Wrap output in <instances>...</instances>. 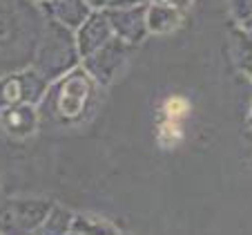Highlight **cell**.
Instances as JSON below:
<instances>
[{"label":"cell","mask_w":252,"mask_h":235,"mask_svg":"<svg viewBox=\"0 0 252 235\" xmlns=\"http://www.w3.org/2000/svg\"><path fill=\"white\" fill-rule=\"evenodd\" d=\"M250 121H252V119H250Z\"/></svg>","instance_id":"obj_16"},{"label":"cell","mask_w":252,"mask_h":235,"mask_svg":"<svg viewBox=\"0 0 252 235\" xmlns=\"http://www.w3.org/2000/svg\"><path fill=\"white\" fill-rule=\"evenodd\" d=\"M78 61L76 40L71 39L69 29L54 18H45L38 49L33 56V70L47 81H56L65 72L74 70Z\"/></svg>","instance_id":"obj_3"},{"label":"cell","mask_w":252,"mask_h":235,"mask_svg":"<svg viewBox=\"0 0 252 235\" xmlns=\"http://www.w3.org/2000/svg\"><path fill=\"white\" fill-rule=\"evenodd\" d=\"M96 94V81L87 70H69L47 85L43 101V112L58 123H76L90 112Z\"/></svg>","instance_id":"obj_2"},{"label":"cell","mask_w":252,"mask_h":235,"mask_svg":"<svg viewBox=\"0 0 252 235\" xmlns=\"http://www.w3.org/2000/svg\"><path fill=\"white\" fill-rule=\"evenodd\" d=\"M67 235H81V233H76V231H69V233H67Z\"/></svg>","instance_id":"obj_15"},{"label":"cell","mask_w":252,"mask_h":235,"mask_svg":"<svg viewBox=\"0 0 252 235\" xmlns=\"http://www.w3.org/2000/svg\"><path fill=\"white\" fill-rule=\"evenodd\" d=\"M45 18L32 0H0V77L33 63Z\"/></svg>","instance_id":"obj_1"},{"label":"cell","mask_w":252,"mask_h":235,"mask_svg":"<svg viewBox=\"0 0 252 235\" xmlns=\"http://www.w3.org/2000/svg\"><path fill=\"white\" fill-rule=\"evenodd\" d=\"M49 14L65 27H78L90 16L85 0H49Z\"/></svg>","instance_id":"obj_10"},{"label":"cell","mask_w":252,"mask_h":235,"mask_svg":"<svg viewBox=\"0 0 252 235\" xmlns=\"http://www.w3.org/2000/svg\"><path fill=\"white\" fill-rule=\"evenodd\" d=\"M132 45L121 40L119 36H112L105 45H100L96 52L85 56V70L94 77V81L110 83L114 74L119 72V67L125 63Z\"/></svg>","instance_id":"obj_6"},{"label":"cell","mask_w":252,"mask_h":235,"mask_svg":"<svg viewBox=\"0 0 252 235\" xmlns=\"http://www.w3.org/2000/svg\"><path fill=\"white\" fill-rule=\"evenodd\" d=\"M141 0H110L107 5H110V9H119V7H136Z\"/></svg>","instance_id":"obj_14"},{"label":"cell","mask_w":252,"mask_h":235,"mask_svg":"<svg viewBox=\"0 0 252 235\" xmlns=\"http://www.w3.org/2000/svg\"><path fill=\"white\" fill-rule=\"evenodd\" d=\"M69 231H76L81 235H119V231L112 222L92 215H74Z\"/></svg>","instance_id":"obj_13"},{"label":"cell","mask_w":252,"mask_h":235,"mask_svg":"<svg viewBox=\"0 0 252 235\" xmlns=\"http://www.w3.org/2000/svg\"><path fill=\"white\" fill-rule=\"evenodd\" d=\"M78 27L81 29H78V36H76V47H78V56L81 58L90 56L92 52H96L100 45H105L112 36H114L112 25L105 14L87 16Z\"/></svg>","instance_id":"obj_8"},{"label":"cell","mask_w":252,"mask_h":235,"mask_svg":"<svg viewBox=\"0 0 252 235\" xmlns=\"http://www.w3.org/2000/svg\"><path fill=\"white\" fill-rule=\"evenodd\" d=\"M49 81L43 78L36 70H20V72H9L0 77V110L11 108L18 103H29L38 106L47 92Z\"/></svg>","instance_id":"obj_5"},{"label":"cell","mask_w":252,"mask_h":235,"mask_svg":"<svg viewBox=\"0 0 252 235\" xmlns=\"http://www.w3.org/2000/svg\"><path fill=\"white\" fill-rule=\"evenodd\" d=\"M148 29L150 32H167V29L176 27L181 16H179V9L176 7H170V5H154L150 7L148 16Z\"/></svg>","instance_id":"obj_11"},{"label":"cell","mask_w":252,"mask_h":235,"mask_svg":"<svg viewBox=\"0 0 252 235\" xmlns=\"http://www.w3.org/2000/svg\"><path fill=\"white\" fill-rule=\"evenodd\" d=\"M107 20L112 25V32L114 36H119L121 40L129 45H136L138 40L145 36V29H148V11L145 7H119V9H107L105 11Z\"/></svg>","instance_id":"obj_7"},{"label":"cell","mask_w":252,"mask_h":235,"mask_svg":"<svg viewBox=\"0 0 252 235\" xmlns=\"http://www.w3.org/2000/svg\"><path fill=\"white\" fill-rule=\"evenodd\" d=\"M0 123L14 137H29L38 128V112L36 106L29 103H18L11 108H2L0 110Z\"/></svg>","instance_id":"obj_9"},{"label":"cell","mask_w":252,"mask_h":235,"mask_svg":"<svg viewBox=\"0 0 252 235\" xmlns=\"http://www.w3.org/2000/svg\"><path fill=\"white\" fill-rule=\"evenodd\" d=\"M71 220H74V215L69 211L61 206H52L49 215L45 217V222L33 235H67L71 229Z\"/></svg>","instance_id":"obj_12"},{"label":"cell","mask_w":252,"mask_h":235,"mask_svg":"<svg viewBox=\"0 0 252 235\" xmlns=\"http://www.w3.org/2000/svg\"><path fill=\"white\" fill-rule=\"evenodd\" d=\"M52 201L45 199H14L0 201V233L2 235H33L52 211Z\"/></svg>","instance_id":"obj_4"}]
</instances>
